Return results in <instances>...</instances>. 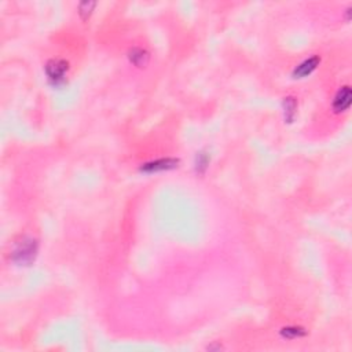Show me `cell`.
<instances>
[{
  "mask_svg": "<svg viewBox=\"0 0 352 352\" xmlns=\"http://www.w3.org/2000/svg\"><path fill=\"white\" fill-rule=\"evenodd\" d=\"M34 253H36V242L32 241V240H26L16 248L14 254H16V258L20 263H26V262H30L34 258Z\"/></svg>",
  "mask_w": 352,
  "mask_h": 352,
  "instance_id": "obj_1",
  "label": "cell"
},
{
  "mask_svg": "<svg viewBox=\"0 0 352 352\" xmlns=\"http://www.w3.org/2000/svg\"><path fill=\"white\" fill-rule=\"evenodd\" d=\"M176 164H178V160H172V158L157 160V161H153V162L146 164L144 166H143L142 170H146V172H156V170H170V168H174Z\"/></svg>",
  "mask_w": 352,
  "mask_h": 352,
  "instance_id": "obj_4",
  "label": "cell"
},
{
  "mask_svg": "<svg viewBox=\"0 0 352 352\" xmlns=\"http://www.w3.org/2000/svg\"><path fill=\"white\" fill-rule=\"evenodd\" d=\"M131 60L135 64V65L138 66H142L146 64V60H148V54L143 51V50H134L131 52Z\"/></svg>",
  "mask_w": 352,
  "mask_h": 352,
  "instance_id": "obj_6",
  "label": "cell"
},
{
  "mask_svg": "<svg viewBox=\"0 0 352 352\" xmlns=\"http://www.w3.org/2000/svg\"><path fill=\"white\" fill-rule=\"evenodd\" d=\"M284 334L286 337H297V336L302 334V333H300V330L296 329V328H289V329H285Z\"/></svg>",
  "mask_w": 352,
  "mask_h": 352,
  "instance_id": "obj_7",
  "label": "cell"
},
{
  "mask_svg": "<svg viewBox=\"0 0 352 352\" xmlns=\"http://www.w3.org/2000/svg\"><path fill=\"white\" fill-rule=\"evenodd\" d=\"M351 88L348 87V86L341 88L340 91L337 92V95H336L334 102H333V108H334L336 112H344V110L348 109L350 104H351Z\"/></svg>",
  "mask_w": 352,
  "mask_h": 352,
  "instance_id": "obj_3",
  "label": "cell"
},
{
  "mask_svg": "<svg viewBox=\"0 0 352 352\" xmlns=\"http://www.w3.org/2000/svg\"><path fill=\"white\" fill-rule=\"evenodd\" d=\"M66 70H68V64L65 60H51L46 66V72L51 80L54 82H60L65 76Z\"/></svg>",
  "mask_w": 352,
  "mask_h": 352,
  "instance_id": "obj_2",
  "label": "cell"
},
{
  "mask_svg": "<svg viewBox=\"0 0 352 352\" xmlns=\"http://www.w3.org/2000/svg\"><path fill=\"white\" fill-rule=\"evenodd\" d=\"M319 64V58L318 56H312L310 60H306L302 64L297 66L294 69V76L296 77H306L308 74H311V72L316 68V65Z\"/></svg>",
  "mask_w": 352,
  "mask_h": 352,
  "instance_id": "obj_5",
  "label": "cell"
}]
</instances>
